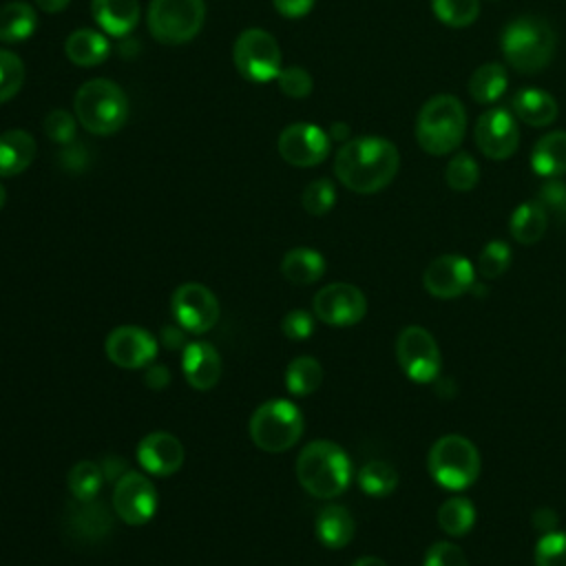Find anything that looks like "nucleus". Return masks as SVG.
<instances>
[{"instance_id":"1","label":"nucleus","mask_w":566,"mask_h":566,"mask_svg":"<svg viewBox=\"0 0 566 566\" xmlns=\"http://www.w3.org/2000/svg\"><path fill=\"white\" fill-rule=\"evenodd\" d=\"M400 166L398 148L378 135L347 139L334 159L338 181L358 195H374L387 188Z\"/></svg>"},{"instance_id":"2","label":"nucleus","mask_w":566,"mask_h":566,"mask_svg":"<svg viewBox=\"0 0 566 566\" xmlns=\"http://www.w3.org/2000/svg\"><path fill=\"white\" fill-rule=\"evenodd\" d=\"M298 484L314 497L329 500L347 491L352 482V460L332 440H312L296 458Z\"/></svg>"},{"instance_id":"3","label":"nucleus","mask_w":566,"mask_h":566,"mask_svg":"<svg viewBox=\"0 0 566 566\" xmlns=\"http://www.w3.org/2000/svg\"><path fill=\"white\" fill-rule=\"evenodd\" d=\"M555 46V29L539 15H520L511 20L500 35L506 64L520 73L542 71L553 60Z\"/></svg>"},{"instance_id":"4","label":"nucleus","mask_w":566,"mask_h":566,"mask_svg":"<svg viewBox=\"0 0 566 566\" xmlns=\"http://www.w3.org/2000/svg\"><path fill=\"white\" fill-rule=\"evenodd\" d=\"M77 124L93 135H113L128 122V97L119 84L95 77L84 82L73 97Z\"/></svg>"},{"instance_id":"5","label":"nucleus","mask_w":566,"mask_h":566,"mask_svg":"<svg viewBox=\"0 0 566 566\" xmlns=\"http://www.w3.org/2000/svg\"><path fill=\"white\" fill-rule=\"evenodd\" d=\"M467 130V113L455 95L440 93L427 99L416 117V142L429 155L455 150Z\"/></svg>"},{"instance_id":"6","label":"nucleus","mask_w":566,"mask_h":566,"mask_svg":"<svg viewBox=\"0 0 566 566\" xmlns=\"http://www.w3.org/2000/svg\"><path fill=\"white\" fill-rule=\"evenodd\" d=\"M427 469L440 486L449 491H464L480 475V451L469 438L449 433L431 444Z\"/></svg>"},{"instance_id":"7","label":"nucleus","mask_w":566,"mask_h":566,"mask_svg":"<svg viewBox=\"0 0 566 566\" xmlns=\"http://www.w3.org/2000/svg\"><path fill=\"white\" fill-rule=\"evenodd\" d=\"M252 442L268 453H283L294 447L303 433L301 409L285 398L265 400L250 418Z\"/></svg>"},{"instance_id":"8","label":"nucleus","mask_w":566,"mask_h":566,"mask_svg":"<svg viewBox=\"0 0 566 566\" xmlns=\"http://www.w3.org/2000/svg\"><path fill=\"white\" fill-rule=\"evenodd\" d=\"M203 0H150L148 29L157 42H190L203 27Z\"/></svg>"},{"instance_id":"9","label":"nucleus","mask_w":566,"mask_h":566,"mask_svg":"<svg viewBox=\"0 0 566 566\" xmlns=\"http://www.w3.org/2000/svg\"><path fill=\"white\" fill-rule=\"evenodd\" d=\"M237 71L250 82H270L281 73V49L274 35L263 29H245L232 46Z\"/></svg>"},{"instance_id":"10","label":"nucleus","mask_w":566,"mask_h":566,"mask_svg":"<svg viewBox=\"0 0 566 566\" xmlns=\"http://www.w3.org/2000/svg\"><path fill=\"white\" fill-rule=\"evenodd\" d=\"M396 358L402 374L413 382H433L442 369L436 338L420 325H407L396 338Z\"/></svg>"},{"instance_id":"11","label":"nucleus","mask_w":566,"mask_h":566,"mask_svg":"<svg viewBox=\"0 0 566 566\" xmlns=\"http://www.w3.org/2000/svg\"><path fill=\"white\" fill-rule=\"evenodd\" d=\"M157 504L159 495L155 491V484L144 473L126 471L113 489L115 515L130 526H142L150 522L157 513Z\"/></svg>"},{"instance_id":"12","label":"nucleus","mask_w":566,"mask_h":566,"mask_svg":"<svg viewBox=\"0 0 566 566\" xmlns=\"http://www.w3.org/2000/svg\"><path fill=\"white\" fill-rule=\"evenodd\" d=\"M312 310L325 325L349 327L365 318L367 298L352 283H329L314 294Z\"/></svg>"},{"instance_id":"13","label":"nucleus","mask_w":566,"mask_h":566,"mask_svg":"<svg viewBox=\"0 0 566 566\" xmlns=\"http://www.w3.org/2000/svg\"><path fill=\"white\" fill-rule=\"evenodd\" d=\"M170 310L179 327L192 334L212 329L219 321V301L201 283H184L172 292Z\"/></svg>"},{"instance_id":"14","label":"nucleus","mask_w":566,"mask_h":566,"mask_svg":"<svg viewBox=\"0 0 566 566\" xmlns=\"http://www.w3.org/2000/svg\"><path fill=\"white\" fill-rule=\"evenodd\" d=\"M329 135L310 122H296L281 130L276 148L283 161L296 166V168H310L318 166L329 155Z\"/></svg>"},{"instance_id":"15","label":"nucleus","mask_w":566,"mask_h":566,"mask_svg":"<svg viewBox=\"0 0 566 566\" xmlns=\"http://www.w3.org/2000/svg\"><path fill=\"white\" fill-rule=\"evenodd\" d=\"M473 137H475V146L484 157L495 161L509 159L517 150V139H520L513 111L502 106L486 108L475 122Z\"/></svg>"},{"instance_id":"16","label":"nucleus","mask_w":566,"mask_h":566,"mask_svg":"<svg viewBox=\"0 0 566 566\" xmlns=\"http://www.w3.org/2000/svg\"><path fill=\"white\" fill-rule=\"evenodd\" d=\"M104 349L108 360L117 367L142 369L155 360L159 345L148 329L139 325H119L106 336Z\"/></svg>"},{"instance_id":"17","label":"nucleus","mask_w":566,"mask_h":566,"mask_svg":"<svg viewBox=\"0 0 566 566\" xmlns=\"http://www.w3.org/2000/svg\"><path fill=\"white\" fill-rule=\"evenodd\" d=\"M475 281L473 263L462 254H442L436 256L424 274L422 285L436 298H455L462 296Z\"/></svg>"},{"instance_id":"18","label":"nucleus","mask_w":566,"mask_h":566,"mask_svg":"<svg viewBox=\"0 0 566 566\" xmlns=\"http://www.w3.org/2000/svg\"><path fill=\"white\" fill-rule=\"evenodd\" d=\"M186 458L184 444L168 431H153L137 444V462L150 475H172L181 469Z\"/></svg>"},{"instance_id":"19","label":"nucleus","mask_w":566,"mask_h":566,"mask_svg":"<svg viewBox=\"0 0 566 566\" xmlns=\"http://www.w3.org/2000/svg\"><path fill=\"white\" fill-rule=\"evenodd\" d=\"M181 369L190 387L206 391L221 378V356L210 343L192 340L181 349Z\"/></svg>"},{"instance_id":"20","label":"nucleus","mask_w":566,"mask_h":566,"mask_svg":"<svg viewBox=\"0 0 566 566\" xmlns=\"http://www.w3.org/2000/svg\"><path fill=\"white\" fill-rule=\"evenodd\" d=\"M66 528L73 537L84 542L104 539L111 531V513L102 502L75 500L66 511Z\"/></svg>"},{"instance_id":"21","label":"nucleus","mask_w":566,"mask_h":566,"mask_svg":"<svg viewBox=\"0 0 566 566\" xmlns=\"http://www.w3.org/2000/svg\"><path fill=\"white\" fill-rule=\"evenodd\" d=\"M511 111L520 122L542 128L557 119L559 106L551 93L535 88V86H524L513 93Z\"/></svg>"},{"instance_id":"22","label":"nucleus","mask_w":566,"mask_h":566,"mask_svg":"<svg viewBox=\"0 0 566 566\" xmlns=\"http://www.w3.org/2000/svg\"><path fill=\"white\" fill-rule=\"evenodd\" d=\"M91 13L106 35L124 38L139 22L137 0H93Z\"/></svg>"},{"instance_id":"23","label":"nucleus","mask_w":566,"mask_h":566,"mask_svg":"<svg viewBox=\"0 0 566 566\" xmlns=\"http://www.w3.org/2000/svg\"><path fill=\"white\" fill-rule=\"evenodd\" d=\"M35 139L22 128H11L0 135V177L24 172L35 159Z\"/></svg>"},{"instance_id":"24","label":"nucleus","mask_w":566,"mask_h":566,"mask_svg":"<svg viewBox=\"0 0 566 566\" xmlns=\"http://www.w3.org/2000/svg\"><path fill=\"white\" fill-rule=\"evenodd\" d=\"M316 537L327 548H343L352 542L356 533V524L352 513L340 504H327L318 511L314 524Z\"/></svg>"},{"instance_id":"25","label":"nucleus","mask_w":566,"mask_h":566,"mask_svg":"<svg viewBox=\"0 0 566 566\" xmlns=\"http://www.w3.org/2000/svg\"><path fill=\"white\" fill-rule=\"evenodd\" d=\"M531 168L544 179L566 172V130H553L539 137L531 150Z\"/></svg>"},{"instance_id":"26","label":"nucleus","mask_w":566,"mask_h":566,"mask_svg":"<svg viewBox=\"0 0 566 566\" xmlns=\"http://www.w3.org/2000/svg\"><path fill=\"white\" fill-rule=\"evenodd\" d=\"M64 53L77 66H97L111 55V42L102 31L75 29L64 42Z\"/></svg>"},{"instance_id":"27","label":"nucleus","mask_w":566,"mask_h":566,"mask_svg":"<svg viewBox=\"0 0 566 566\" xmlns=\"http://www.w3.org/2000/svg\"><path fill=\"white\" fill-rule=\"evenodd\" d=\"M546 228H548V212L539 201H524L511 212L509 232L522 245L537 243L544 237Z\"/></svg>"},{"instance_id":"28","label":"nucleus","mask_w":566,"mask_h":566,"mask_svg":"<svg viewBox=\"0 0 566 566\" xmlns=\"http://www.w3.org/2000/svg\"><path fill=\"white\" fill-rule=\"evenodd\" d=\"M38 29V13L29 2L11 0L0 7V40L15 44L29 40Z\"/></svg>"},{"instance_id":"29","label":"nucleus","mask_w":566,"mask_h":566,"mask_svg":"<svg viewBox=\"0 0 566 566\" xmlns=\"http://www.w3.org/2000/svg\"><path fill=\"white\" fill-rule=\"evenodd\" d=\"M283 276L294 285L316 283L325 272V259L312 248H292L281 261Z\"/></svg>"},{"instance_id":"30","label":"nucleus","mask_w":566,"mask_h":566,"mask_svg":"<svg viewBox=\"0 0 566 566\" xmlns=\"http://www.w3.org/2000/svg\"><path fill=\"white\" fill-rule=\"evenodd\" d=\"M509 86L506 66L500 62H486L478 66L469 77V95L478 104H493L504 95Z\"/></svg>"},{"instance_id":"31","label":"nucleus","mask_w":566,"mask_h":566,"mask_svg":"<svg viewBox=\"0 0 566 566\" xmlns=\"http://www.w3.org/2000/svg\"><path fill=\"white\" fill-rule=\"evenodd\" d=\"M323 382V367L314 356H298L285 369V389L292 396H310Z\"/></svg>"},{"instance_id":"32","label":"nucleus","mask_w":566,"mask_h":566,"mask_svg":"<svg viewBox=\"0 0 566 566\" xmlns=\"http://www.w3.org/2000/svg\"><path fill=\"white\" fill-rule=\"evenodd\" d=\"M473 524H475V506L471 504L469 497H462V495L449 497L438 509V526L449 537L467 535L473 528Z\"/></svg>"},{"instance_id":"33","label":"nucleus","mask_w":566,"mask_h":566,"mask_svg":"<svg viewBox=\"0 0 566 566\" xmlns=\"http://www.w3.org/2000/svg\"><path fill=\"white\" fill-rule=\"evenodd\" d=\"M356 480H358L360 491L371 497H385V495L394 493V489L398 486V473L385 460H371V462L363 464Z\"/></svg>"},{"instance_id":"34","label":"nucleus","mask_w":566,"mask_h":566,"mask_svg":"<svg viewBox=\"0 0 566 566\" xmlns=\"http://www.w3.org/2000/svg\"><path fill=\"white\" fill-rule=\"evenodd\" d=\"M66 484H69L73 500H95L104 484L102 467L91 460H82L71 467V471L66 475Z\"/></svg>"},{"instance_id":"35","label":"nucleus","mask_w":566,"mask_h":566,"mask_svg":"<svg viewBox=\"0 0 566 566\" xmlns=\"http://www.w3.org/2000/svg\"><path fill=\"white\" fill-rule=\"evenodd\" d=\"M433 15L453 29L469 27L480 15V0H431Z\"/></svg>"},{"instance_id":"36","label":"nucleus","mask_w":566,"mask_h":566,"mask_svg":"<svg viewBox=\"0 0 566 566\" xmlns=\"http://www.w3.org/2000/svg\"><path fill=\"white\" fill-rule=\"evenodd\" d=\"M444 179H447V184H449L451 190H455V192H469V190H473V188L478 186L480 166H478V161H475L469 153L460 150V153H455V155L449 159L447 170H444Z\"/></svg>"},{"instance_id":"37","label":"nucleus","mask_w":566,"mask_h":566,"mask_svg":"<svg viewBox=\"0 0 566 566\" xmlns=\"http://www.w3.org/2000/svg\"><path fill=\"white\" fill-rule=\"evenodd\" d=\"M24 77H27V71L22 60L11 51L0 49V104L18 95V91L24 84Z\"/></svg>"},{"instance_id":"38","label":"nucleus","mask_w":566,"mask_h":566,"mask_svg":"<svg viewBox=\"0 0 566 566\" xmlns=\"http://www.w3.org/2000/svg\"><path fill=\"white\" fill-rule=\"evenodd\" d=\"M509 265H511V248L506 241H500V239L489 241L478 256V272L484 279L502 276L509 270Z\"/></svg>"},{"instance_id":"39","label":"nucleus","mask_w":566,"mask_h":566,"mask_svg":"<svg viewBox=\"0 0 566 566\" xmlns=\"http://www.w3.org/2000/svg\"><path fill=\"white\" fill-rule=\"evenodd\" d=\"M301 203L305 208V212L314 214V217H323L327 214L334 203H336V188L329 179H314L305 186Z\"/></svg>"},{"instance_id":"40","label":"nucleus","mask_w":566,"mask_h":566,"mask_svg":"<svg viewBox=\"0 0 566 566\" xmlns=\"http://www.w3.org/2000/svg\"><path fill=\"white\" fill-rule=\"evenodd\" d=\"M535 566H566V533H544L535 544Z\"/></svg>"},{"instance_id":"41","label":"nucleus","mask_w":566,"mask_h":566,"mask_svg":"<svg viewBox=\"0 0 566 566\" xmlns=\"http://www.w3.org/2000/svg\"><path fill=\"white\" fill-rule=\"evenodd\" d=\"M44 133L55 144H62V146L71 144L77 133V119H75V115H71L64 108H53L44 117Z\"/></svg>"},{"instance_id":"42","label":"nucleus","mask_w":566,"mask_h":566,"mask_svg":"<svg viewBox=\"0 0 566 566\" xmlns=\"http://www.w3.org/2000/svg\"><path fill=\"white\" fill-rule=\"evenodd\" d=\"M276 84L281 88L283 95L287 97H294V99H301V97H307L312 93V75L303 69V66H287V69H281V73L276 75Z\"/></svg>"},{"instance_id":"43","label":"nucleus","mask_w":566,"mask_h":566,"mask_svg":"<svg viewBox=\"0 0 566 566\" xmlns=\"http://www.w3.org/2000/svg\"><path fill=\"white\" fill-rule=\"evenodd\" d=\"M537 201L546 208V212L555 214L559 221H566V181L559 177L546 179L537 192Z\"/></svg>"},{"instance_id":"44","label":"nucleus","mask_w":566,"mask_h":566,"mask_svg":"<svg viewBox=\"0 0 566 566\" xmlns=\"http://www.w3.org/2000/svg\"><path fill=\"white\" fill-rule=\"evenodd\" d=\"M422 566H469L464 551L453 542H436L427 548Z\"/></svg>"},{"instance_id":"45","label":"nucleus","mask_w":566,"mask_h":566,"mask_svg":"<svg viewBox=\"0 0 566 566\" xmlns=\"http://www.w3.org/2000/svg\"><path fill=\"white\" fill-rule=\"evenodd\" d=\"M281 329L290 340H305L314 334V316L301 307L290 310L281 321Z\"/></svg>"},{"instance_id":"46","label":"nucleus","mask_w":566,"mask_h":566,"mask_svg":"<svg viewBox=\"0 0 566 566\" xmlns=\"http://www.w3.org/2000/svg\"><path fill=\"white\" fill-rule=\"evenodd\" d=\"M274 2V9L283 15V18H290V20H298L303 15H307L314 7L316 0H272Z\"/></svg>"},{"instance_id":"47","label":"nucleus","mask_w":566,"mask_h":566,"mask_svg":"<svg viewBox=\"0 0 566 566\" xmlns=\"http://www.w3.org/2000/svg\"><path fill=\"white\" fill-rule=\"evenodd\" d=\"M533 526L544 535V533H551V531H557V513L548 506H542L533 513Z\"/></svg>"},{"instance_id":"48","label":"nucleus","mask_w":566,"mask_h":566,"mask_svg":"<svg viewBox=\"0 0 566 566\" xmlns=\"http://www.w3.org/2000/svg\"><path fill=\"white\" fill-rule=\"evenodd\" d=\"M170 380V371L161 365H150V369L146 371V382L153 387V389H161L166 387Z\"/></svg>"},{"instance_id":"49","label":"nucleus","mask_w":566,"mask_h":566,"mask_svg":"<svg viewBox=\"0 0 566 566\" xmlns=\"http://www.w3.org/2000/svg\"><path fill=\"white\" fill-rule=\"evenodd\" d=\"M184 332H186L184 327H172V325H170V327H164V334H161V336H164V343H166V345H170V347L184 345V343H181Z\"/></svg>"},{"instance_id":"50","label":"nucleus","mask_w":566,"mask_h":566,"mask_svg":"<svg viewBox=\"0 0 566 566\" xmlns=\"http://www.w3.org/2000/svg\"><path fill=\"white\" fill-rule=\"evenodd\" d=\"M35 4L44 13H60V11H64L71 4V0H35Z\"/></svg>"},{"instance_id":"51","label":"nucleus","mask_w":566,"mask_h":566,"mask_svg":"<svg viewBox=\"0 0 566 566\" xmlns=\"http://www.w3.org/2000/svg\"><path fill=\"white\" fill-rule=\"evenodd\" d=\"M327 135H329L332 142H343V144H345L347 139H352V137H349V128H347V124H343V122H334Z\"/></svg>"},{"instance_id":"52","label":"nucleus","mask_w":566,"mask_h":566,"mask_svg":"<svg viewBox=\"0 0 566 566\" xmlns=\"http://www.w3.org/2000/svg\"><path fill=\"white\" fill-rule=\"evenodd\" d=\"M352 566H387V562H382L380 557H374V555H365V557H358Z\"/></svg>"},{"instance_id":"53","label":"nucleus","mask_w":566,"mask_h":566,"mask_svg":"<svg viewBox=\"0 0 566 566\" xmlns=\"http://www.w3.org/2000/svg\"><path fill=\"white\" fill-rule=\"evenodd\" d=\"M4 201H7V190H4V186L0 184V208L4 206Z\"/></svg>"}]
</instances>
